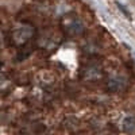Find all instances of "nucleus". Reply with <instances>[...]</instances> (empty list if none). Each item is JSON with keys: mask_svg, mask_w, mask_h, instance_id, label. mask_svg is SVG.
<instances>
[{"mask_svg": "<svg viewBox=\"0 0 135 135\" xmlns=\"http://www.w3.org/2000/svg\"><path fill=\"white\" fill-rule=\"evenodd\" d=\"M34 38H35L34 28L31 25L26 23V22H22L18 26H15V28L12 30V34H11V41L19 49H25L28 43L32 42Z\"/></svg>", "mask_w": 135, "mask_h": 135, "instance_id": "2", "label": "nucleus"}, {"mask_svg": "<svg viewBox=\"0 0 135 135\" xmlns=\"http://www.w3.org/2000/svg\"><path fill=\"white\" fill-rule=\"evenodd\" d=\"M3 43H4V37H3L2 30H0V50H2V47H3Z\"/></svg>", "mask_w": 135, "mask_h": 135, "instance_id": "5", "label": "nucleus"}, {"mask_svg": "<svg viewBox=\"0 0 135 135\" xmlns=\"http://www.w3.org/2000/svg\"><path fill=\"white\" fill-rule=\"evenodd\" d=\"M58 93L57 83L53 78H50L47 74H39L35 81H34V88L31 91V97L37 101L35 104L39 105H49L51 101L55 100Z\"/></svg>", "mask_w": 135, "mask_h": 135, "instance_id": "1", "label": "nucleus"}, {"mask_svg": "<svg viewBox=\"0 0 135 135\" xmlns=\"http://www.w3.org/2000/svg\"><path fill=\"white\" fill-rule=\"evenodd\" d=\"M64 30L69 34V35H80L84 32V26L81 23V20H78L76 18H69L64 20Z\"/></svg>", "mask_w": 135, "mask_h": 135, "instance_id": "3", "label": "nucleus"}, {"mask_svg": "<svg viewBox=\"0 0 135 135\" xmlns=\"http://www.w3.org/2000/svg\"><path fill=\"white\" fill-rule=\"evenodd\" d=\"M9 86V83H8V78L0 72V93L2 92H6Z\"/></svg>", "mask_w": 135, "mask_h": 135, "instance_id": "4", "label": "nucleus"}]
</instances>
